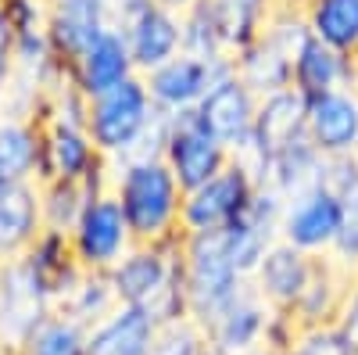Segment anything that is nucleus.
Masks as SVG:
<instances>
[{
    "mask_svg": "<svg viewBox=\"0 0 358 355\" xmlns=\"http://www.w3.org/2000/svg\"><path fill=\"white\" fill-rule=\"evenodd\" d=\"M111 190L129 219L136 244H155L179 237L183 216V187L162 155H129L111 162Z\"/></svg>",
    "mask_w": 358,
    "mask_h": 355,
    "instance_id": "obj_1",
    "label": "nucleus"
},
{
    "mask_svg": "<svg viewBox=\"0 0 358 355\" xmlns=\"http://www.w3.org/2000/svg\"><path fill=\"white\" fill-rule=\"evenodd\" d=\"M111 284L122 305L151 312L158 327L190 319L187 280H183V233L155 244H133L111 270Z\"/></svg>",
    "mask_w": 358,
    "mask_h": 355,
    "instance_id": "obj_2",
    "label": "nucleus"
},
{
    "mask_svg": "<svg viewBox=\"0 0 358 355\" xmlns=\"http://www.w3.org/2000/svg\"><path fill=\"white\" fill-rule=\"evenodd\" d=\"M86 130L108 162L129 158V155H162L165 115L151 101L147 79L136 72L133 79L118 83L115 90L90 101Z\"/></svg>",
    "mask_w": 358,
    "mask_h": 355,
    "instance_id": "obj_3",
    "label": "nucleus"
},
{
    "mask_svg": "<svg viewBox=\"0 0 358 355\" xmlns=\"http://www.w3.org/2000/svg\"><path fill=\"white\" fill-rule=\"evenodd\" d=\"M183 280L190 319L201 330L212 327L251 284L233 265L222 233H183Z\"/></svg>",
    "mask_w": 358,
    "mask_h": 355,
    "instance_id": "obj_4",
    "label": "nucleus"
},
{
    "mask_svg": "<svg viewBox=\"0 0 358 355\" xmlns=\"http://www.w3.org/2000/svg\"><path fill=\"white\" fill-rule=\"evenodd\" d=\"M57 309L54 291L25 255L0 265V351L11 355Z\"/></svg>",
    "mask_w": 358,
    "mask_h": 355,
    "instance_id": "obj_5",
    "label": "nucleus"
},
{
    "mask_svg": "<svg viewBox=\"0 0 358 355\" xmlns=\"http://www.w3.org/2000/svg\"><path fill=\"white\" fill-rule=\"evenodd\" d=\"M162 158L176 172L183 190H194L219 176L229 165V147L201 123L197 108L165 115V137H162Z\"/></svg>",
    "mask_w": 358,
    "mask_h": 355,
    "instance_id": "obj_6",
    "label": "nucleus"
},
{
    "mask_svg": "<svg viewBox=\"0 0 358 355\" xmlns=\"http://www.w3.org/2000/svg\"><path fill=\"white\" fill-rule=\"evenodd\" d=\"M69 241H72L76 262L83 270L111 273L115 265L126 258V251L136 244V237H133L129 219H126L122 204H118L111 187L90 197L79 223L69 230Z\"/></svg>",
    "mask_w": 358,
    "mask_h": 355,
    "instance_id": "obj_7",
    "label": "nucleus"
},
{
    "mask_svg": "<svg viewBox=\"0 0 358 355\" xmlns=\"http://www.w3.org/2000/svg\"><path fill=\"white\" fill-rule=\"evenodd\" d=\"M236 72V57L233 54H215V57H197V54H176L172 62L158 65L155 72H147V90L151 101L158 104L162 115H179V111H194L204 94L226 76Z\"/></svg>",
    "mask_w": 358,
    "mask_h": 355,
    "instance_id": "obj_8",
    "label": "nucleus"
},
{
    "mask_svg": "<svg viewBox=\"0 0 358 355\" xmlns=\"http://www.w3.org/2000/svg\"><path fill=\"white\" fill-rule=\"evenodd\" d=\"M43 123V176L47 180H83L94 187H111V162L97 151L86 123L40 118Z\"/></svg>",
    "mask_w": 358,
    "mask_h": 355,
    "instance_id": "obj_9",
    "label": "nucleus"
},
{
    "mask_svg": "<svg viewBox=\"0 0 358 355\" xmlns=\"http://www.w3.org/2000/svg\"><path fill=\"white\" fill-rule=\"evenodd\" d=\"M255 190H258V183L229 158V165L219 176H212L208 183L183 194L179 226H183V233H222L233 219L244 216Z\"/></svg>",
    "mask_w": 358,
    "mask_h": 355,
    "instance_id": "obj_10",
    "label": "nucleus"
},
{
    "mask_svg": "<svg viewBox=\"0 0 358 355\" xmlns=\"http://www.w3.org/2000/svg\"><path fill=\"white\" fill-rule=\"evenodd\" d=\"M341 237V194L330 183H319L287 201L280 241L308 255H330Z\"/></svg>",
    "mask_w": 358,
    "mask_h": 355,
    "instance_id": "obj_11",
    "label": "nucleus"
},
{
    "mask_svg": "<svg viewBox=\"0 0 358 355\" xmlns=\"http://www.w3.org/2000/svg\"><path fill=\"white\" fill-rule=\"evenodd\" d=\"M118 29H122V36L129 43V54L140 76L155 72L158 65L172 62L176 54H183V15L162 4V0H151L143 11L126 18Z\"/></svg>",
    "mask_w": 358,
    "mask_h": 355,
    "instance_id": "obj_12",
    "label": "nucleus"
},
{
    "mask_svg": "<svg viewBox=\"0 0 358 355\" xmlns=\"http://www.w3.org/2000/svg\"><path fill=\"white\" fill-rule=\"evenodd\" d=\"M308 140L326 158L358 155V83L308 97Z\"/></svg>",
    "mask_w": 358,
    "mask_h": 355,
    "instance_id": "obj_13",
    "label": "nucleus"
},
{
    "mask_svg": "<svg viewBox=\"0 0 358 355\" xmlns=\"http://www.w3.org/2000/svg\"><path fill=\"white\" fill-rule=\"evenodd\" d=\"M273 316H276V309L262 298L255 284H248V291L241 298L204 330V341L219 355H255L268 341Z\"/></svg>",
    "mask_w": 358,
    "mask_h": 355,
    "instance_id": "obj_14",
    "label": "nucleus"
},
{
    "mask_svg": "<svg viewBox=\"0 0 358 355\" xmlns=\"http://www.w3.org/2000/svg\"><path fill=\"white\" fill-rule=\"evenodd\" d=\"M258 104H262V97L233 72L204 94V101L197 104V115H201V123L233 151V147H241L255 133Z\"/></svg>",
    "mask_w": 358,
    "mask_h": 355,
    "instance_id": "obj_15",
    "label": "nucleus"
},
{
    "mask_svg": "<svg viewBox=\"0 0 358 355\" xmlns=\"http://www.w3.org/2000/svg\"><path fill=\"white\" fill-rule=\"evenodd\" d=\"M69 76L76 83V90L94 101L108 90H115L118 83H126L136 76V62L129 54V43L122 36V29L111 25L104 36H97L94 43H90L76 62H69Z\"/></svg>",
    "mask_w": 358,
    "mask_h": 355,
    "instance_id": "obj_16",
    "label": "nucleus"
},
{
    "mask_svg": "<svg viewBox=\"0 0 358 355\" xmlns=\"http://www.w3.org/2000/svg\"><path fill=\"white\" fill-rule=\"evenodd\" d=\"M111 25L108 0H47V33L65 65L76 62Z\"/></svg>",
    "mask_w": 358,
    "mask_h": 355,
    "instance_id": "obj_17",
    "label": "nucleus"
},
{
    "mask_svg": "<svg viewBox=\"0 0 358 355\" xmlns=\"http://www.w3.org/2000/svg\"><path fill=\"white\" fill-rule=\"evenodd\" d=\"M315 258L319 255H308V251L294 248L287 241H276L273 248L265 251V258L255 270L251 284L258 287V294L276 312H294V305L301 302V294H305V287L312 280Z\"/></svg>",
    "mask_w": 358,
    "mask_h": 355,
    "instance_id": "obj_18",
    "label": "nucleus"
},
{
    "mask_svg": "<svg viewBox=\"0 0 358 355\" xmlns=\"http://www.w3.org/2000/svg\"><path fill=\"white\" fill-rule=\"evenodd\" d=\"M158 323L151 312L118 302L101 323L86 330V355H151Z\"/></svg>",
    "mask_w": 358,
    "mask_h": 355,
    "instance_id": "obj_19",
    "label": "nucleus"
},
{
    "mask_svg": "<svg viewBox=\"0 0 358 355\" xmlns=\"http://www.w3.org/2000/svg\"><path fill=\"white\" fill-rule=\"evenodd\" d=\"M43 233L40 183H11L0 194V265L22 258Z\"/></svg>",
    "mask_w": 358,
    "mask_h": 355,
    "instance_id": "obj_20",
    "label": "nucleus"
},
{
    "mask_svg": "<svg viewBox=\"0 0 358 355\" xmlns=\"http://www.w3.org/2000/svg\"><path fill=\"white\" fill-rule=\"evenodd\" d=\"M358 83V62L351 54L322 43L319 36H308L305 47L294 54V90L305 97H319L326 90H341V86Z\"/></svg>",
    "mask_w": 358,
    "mask_h": 355,
    "instance_id": "obj_21",
    "label": "nucleus"
},
{
    "mask_svg": "<svg viewBox=\"0 0 358 355\" xmlns=\"http://www.w3.org/2000/svg\"><path fill=\"white\" fill-rule=\"evenodd\" d=\"M301 137H308V97L301 90L287 86L280 94L262 97L258 118H255V140L262 144V151L268 158Z\"/></svg>",
    "mask_w": 358,
    "mask_h": 355,
    "instance_id": "obj_22",
    "label": "nucleus"
},
{
    "mask_svg": "<svg viewBox=\"0 0 358 355\" xmlns=\"http://www.w3.org/2000/svg\"><path fill=\"white\" fill-rule=\"evenodd\" d=\"M0 165L11 183H40L43 176V123L29 115L0 118Z\"/></svg>",
    "mask_w": 358,
    "mask_h": 355,
    "instance_id": "obj_23",
    "label": "nucleus"
},
{
    "mask_svg": "<svg viewBox=\"0 0 358 355\" xmlns=\"http://www.w3.org/2000/svg\"><path fill=\"white\" fill-rule=\"evenodd\" d=\"M326 172H330V158H326L308 137H301V140H294L290 147H283V151H276L273 158H268V180H265V187L280 190L290 201L297 194H305V190L326 183Z\"/></svg>",
    "mask_w": 358,
    "mask_h": 355,
    "instance_id": "obj_24",
    "label": "nucleus"
},
{
    "mask_svg": "<svg viewBox=\"0 0 358 355\" xmlns=\"http://www.w3.org/2000/svg\"><path fill=\"white\" fill-rule=\"evenodd\" d=\"M326 183L341 194V237L330 258L358 277V158H330Z\"/></svg>",
    "mask_w": 358,
    "mask_h": 355,
    "instance_id": "obj_25",
    "label": "nucleus"
},
{
    "mask_svg": "<svg viewBox=\"0 0 358 355\" xmlns=\"http://www.w3.org/2000/svg\"><path fill=\"white\" fill-rule=\"evenodd\" d=\"M236 76H241L258 97L280 94L287 86H294V62L290 54H283L273 40L258 36L255 43H248L244 50H236Z\"/></svg>",
    "mask_w": 358,
    "mask_h": 355,
    "instance_id": "obj_26",
    "label": "nucleus"
},
{
    "mask_svg": "<svg viewBox=\"0 0 358 355\" xmlns=\"http://www.w3.org/2000/svg\"><path fill=\"white\" fill-rule=\"evenodd\" d=\"M312 36L358 62V0H301Z\"/></svg>",
    "mask_w": 358,
    "mask_h": 355,
    "instance_id": "obj_27",
    "label": "nucleus"
},
{
    "mask_svg": "<svg viewBox=\"0 0 358 355\" xmlns=\"http://www.w3.org/2000/svg\"><path fill=\"white\" fill-rule=\"evenodd\" d=\"M118 305V294H115V284H111V273H97V270H83V277L72 284V291L62 298L57 312L72 316L83 327H94L101 323L111 309Z\"/></svg>",
    "mask_w": 358,
    "mask_h": 355,
    "instance_id": "obj_28",
    "label": "nucleus"
},
{
    "mask_svg": "<svg viewBox=\"0 0 358 355\" xmlns=\"http://www.w3.org/2000/svg\"><path fill=\"white\" fill-rule=\"evenodd\" d=\"M101 190H108V187H94V183H83V180H47V183H40L43 226L69 233L79 223V216L90 204V197L101 194Z\"/></svg>",
    "mask_w": 358,
    "mask_h": 355,
    "instance_id": "obj_29",
    "label": "nucleus"
},
{
    "mask_svg": "<svg viewBox=\"0 0 358 355\" xmlns=\"http://www.w3.org/2000/svg\"><path fill=\"white\" fill-rule=\"evenodd\" d=\"M276 4L280 0H215L222 36H226V50L236 54L248 43H255L265 33V22H268V15H273Z\"/></svg>",
    "mask_w": 358,
    "mask_h": 355,
    "instance_id": "obj_30",
    "label": "nucleus"
},
{
    "mask_svg": "<svg viewBox=\"0 0 358 355\" xmlns=\"http://www.w3.org/2000/svg\"><path fill=\"white\" fill-rule=\"evenodd\" d=\"M86 330L65 312H50L11 355H86Z\"/></svg>",
    "mask_w": 358,
    "mask_h": 355,
    "instance_id": "obj_31",
    "label": "nucleus"
},
{
    "mask_svg": "<svg viewBox=\"0 0 358 355\" xmlns=\"http://www.w3.org/2000/svg\"><path fill=\"white\" fill-rule=\"evenodd\" d=\"M183 15V50L197 54V57H215V54H229L226 50V36H222V22L215 11V0H197Z\"/></svg>",
    "mask_w": 358,
    "mask_h": 355,
    "instance_id": "obj_32",
    "label": "nucleus"
},
{
    "mask_svg": "<svg viewBox=\"0 0 358 355\" xmlns=\"http://www.w3.org/2000/svg\"><path fill=\"white\" fill-rule=\"evenodd\" d=\"M280 355H358V351L351 348L337 323H322V327H297V334Z\"/></svg>",
    "mask_w": 358,
    "mask_h": 355,
    "instance_id": "obj_33",
    "label": "nucleus"
},
{
    "mask_svg": "<svg viewBox=\"0 0 358 355\" xmlns=\"http://www.w3.org/2000/svg\"><path fill=\"white\" fill-rule=\"evenodd\" d=\"M204 330L194 319H179L169 327H158V337L151 344V355H201L204 351Z\"/></svg>",
    "mask_w": 358,
    "mask_h": 355,
    "instance_id": "obj_34",
    "label": "nucleus"
},
{
    "mask_svg": "<svg viewBox=\"0 0 358 355\" xmlns=\"http://www.w3.org/2000/svg\"><path fill=\"white\" fill-rule=\"evenodd\" d=\"M337 327L344 330V337L351 341V348L358 351V277L351 280V291H348V298H344V309L337 316Z\"/></svg>",
    "mask_w": 358,
    "mask_h": 355,
    "instance_id": "obj_35",
    "label": "nucleus"
},
{
    "mask_svg": "<svg viewBox=\"0 0 358 355\" xmlns=\"http://www.w3.org/2000/svg\"><path fill=\"white\" fill-rule=\"evenodd\" d=\"M15 50V22L8 11V0H0V62H11Z\"/></svg>",
    "mask_w": 358,
    "mask_h": 355,
    "instance_id": "obj_36",
    "label": "nucleus"
},
{
    "mask_svg": "<svg viewBox=\"0 0 358 355\" xmlns=\"http://www.w3.org/2000/svg\"><path fill=\"white\" fill-rule=\"evenodd\" d=\"M151 0H108V11H111V22L122 25L126 18H133L136 11H143Z\"/></svg>",
    "mask_w": 358,
    "mask_h": 355,
    "instance_id": "obj_37",
    "label": "nucleus"
},
{
    "mask_svg": "<svg viewBox=\"0 0 358 355\" xmlns=\"http://www.w3.org/2000/svg\"><path fill=\"white\" fill-rule=\"evenodd\" d=\"M162 4H169V8H176V11H187L190 4H197V0H162Z\"/></svg>",
    "mask_w": 358,
    "mask_h": 355,
    "instance_id": "obj_38",
    "label": "nucleus"
},
{
    "mask_svg": "<svg viewBox=\"0 0 358 355\" xmlns=\"http://www.w3.org/2000/svg\"><path fill=\"white\" fill-rule=\"evenodd\" d=\"M11 187V180H8V172H4V165H0V194H4Z\"/></svg>",
    "mask_w": 358,
    "mask_h": 355,
    "instance_id": "obj_39",
    "label": "nucleus"
},
{
    "mask_svg": "<svg viewBox=\"0 0 358 355\" xmlns=\"http://www.w3.org/2000/svg\"><path fill=\"white\" fill-rule=\"evenodd\" d=\"M201 355H219V351H215L212 344H204V351H201Z\"/></svg>",
    "mask_w": 358,
    "mask_h": 355,
    "instance_id": "obj_40",
    "label": "nucleus"
},
{
    "mask_svg": "<svg viewBox=\"0 0 358 355\" xmlns=\"http://www.w3.org/2000/svg\"><path fill=\"white\" fill-rule=\"evenodd\" d=\"M355 158H358V155H355Z\"/></svg>",
    "mask_w": 358,
    "mask_h": 355,
    "instance_id": "obj_41",
    "label": "nucleus"
}]
</instances>
